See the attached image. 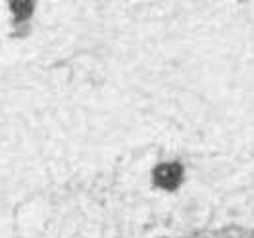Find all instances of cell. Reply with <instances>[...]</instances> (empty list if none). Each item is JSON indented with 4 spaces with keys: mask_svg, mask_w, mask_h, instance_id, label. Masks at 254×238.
<instances>
[{
    "mask_svg": "<svg viewBox=\"0 0 254 238\" xmlns=\"http://www.w3.org/2000/svg\"><path fill=\"white\" fill-rule=\"evenodd\" d=\"M152 181L164 190H175L183 181V167L179 163H160L152 171Z\"/></svg>",
    "mask_w": 254,
    "mask_h": 238,
    "instance_id": "1",
    "label": "cell"
}]
</instances>
